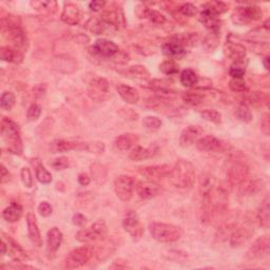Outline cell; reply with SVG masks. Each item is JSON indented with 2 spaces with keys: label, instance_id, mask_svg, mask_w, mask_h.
Here are the masks:
<instances>
[{
  "label": "cell",
  "instance_id": "cell-35",
  "mask_svg": "<svg viewBox=\"0 0 270 270\" xmlns=\"http://www.w3.org/2000/svg\"><path fill=\"white\" fill-rule=\"evenodd\" d=\"M143 14L140 15V18H147L151 23L155 25H164L166 23V17L160 12L153 9H149L146 7H142Z\"/></svg>",
  "mask_w": 270,
  "mask_h": 270
},
{
  "label": "cell",
  "instance_id": "cell-48",
  "mask_svg": "<svg viewBox=\"0 0 270 270\" xmlns=\"http://www.w3.org/2000/svg\"><path fill=\"white\" fill-rule=\"evenodd\" d=\"M84 150L93 154H103L106 150V146L103 142L84 143Z\"/></svg>",
  "mask_w": 270,
  "mask_h": 270
},
{
  "label": "cell",
  "instance_id": "cell-51",
  "mask_svg": "<svg viewBox=\"0 0 270 270\" xmlns=\"http://www.w3.org/2000/svg\"><path fill=\"white\" fill-rule=\"evenodd\" d=\"M177 12L185 17H192L198 13V9L192 4H185L178 8Z\"/></svg>",
  "mask_w": 270,
  "mask_h": 270
},
{
  "label": "cell",
  "instance_id": "cell-50",
  "mask_svg": "<svg viewBox=\"0 0 270 270\" xmlns=\"http://www.w3.org/2000/svg\"><path fill=\"white\" fill-rule=\"evenodd\" d=\"M229 88L234 93H245L247 91V84L243 78H232L229 81Z\"/></svg>",
  "mask_w": 270,
  "mask_h": 270
},
{
  "label": "cell",
  "instance_id": "cell-21",
  "mask_svg": "<svg viewBox=\"0 0 270 270\" xmlns=\"http://www.w3.org/2000/svg\"><path fill=\"white\" fill-rule=\"evenodd\" d=\"M3 239L8 243V253H10L11 257L15 260L16 262H23L29 258L27 252L24 250V248L21 247L17 242H15L13 239H11L10 236L3 234Z\"/></svg>",
  "mask_w": 270,
  "mask_h": 270
},
{
  "label": "cell",
  "instance_id": "cell-4",
  "mask_svg": "<svg viewBox=\"0 0 270 270\" xmlns=\"http://www.w3.org/2000/svg\"><path fill=\"white\" fill-rule=\"evenodd\" d=\"M149 230L154 240L167 244L177 242L183 235V230L179 227L172 224L151 223L149 225Z\"/></svg>",
  "mask_w": 270,
  "mask_h": 270
},
{
  "label": "cell",
  "instance_id": "cell-6",
  "mask_svg": "<svg viewBox=\"0 0 270 270\" xmlns=\"http://www.w3.org/2000/svg\"><path fill=\"white\" fill-rule=\"evenodd\" d=\"M108 235V226L104 220L96 221L89 228H83L76 233V239L80 243H90L93 241H103Z\"/></svg>",
  "mask_w": 270,
  "mask_h": 270
},
{
  "label": "cell",
  "instance_id": "cell-22",
  "mask_svg": "<svg viewBox=\"0 0 270 270\" xmlns=\"http://www.w3.org/2000/svg\"><path fill=\"white\" fill-rule=\"evenodd\" d=\"M81 18V13L78 6L74 4H66L62 11L61 14V20L63 23H66L68 25L74 26L77 25L79 23V20Z\"/></svg>",
  "mask_w": 270,
  "mask_h": 270
},
{
  "label": "cell",
  "instance_id": "cell-9",
  "mask_svg": "<svg viewBox=\"0 0 270 270\" xmlns=\"http://www.w3.org/2000/svg\"><path fill=\"white\" fill-rule=\"evenodd\" d=\"M88 95L95 102H105L110 97V84L103 77H95L88 84Z\"/></svg>",
  "mask_w": 270,
  "mask_h": 270
},
{
  "label": "cell",
  "instance_id": "cell-26",
  "mask_svg": "<svg viewBox=\"0 0 270 270\" xmlns=\"http://www.w3.org/2000/svg\"><path fill=\"white\" fill-rule=\"evenodd\" d=\"M138 143V136L132 133H125L116 137L114 142V148L121 152H126L135 147Z\"/></svg>",
  "mask_w": 270,
  "mask_h": 270
},
{
  "label": "cell",
  "instance_id": "cell-7",
  "mask_svg": "<svg viewBox=\"0 0 270 270\" xmlns=\"http://www.w3.org/2000/svg\"><path fill=\"white\" fill-rule=\"evenodd\" d=\"M262 10L257 6L237 7L233 11L232 21L235 25L245 26L256 21L262 17Z\"/></svg>",
  "mask_w": 270,
  "mask_h": 270
},
{
  "label": "cell",
  "instance_id": "cell-28",
  "mask_svg": "<svg viewBox=\"0 0 270 270\" xmlns=\"http://www.w3.org/2000/svg\"><path fill=\"white\" fill-rule=\"evenodd\" d=\"M53 67L61 73L69 74L77 70V62L69 56H58L54 58Z\"/></svg>",
  "mask_w": 270,
  "mask_h": 270
},
{
  "label": "cell",
  "instance_id": "cell-61",
  "mask_svg": "<svg viewBox=\"0 0 270 270\" xmlns=\"http://www.w3.org/2000/svg\"><path fill=\"white\" fill-rule=\"evenodd\" d=\"M90 182H91V178L87 173H80L78 175V183L81 186H88Z\"/></svg>",
  "mask_w": 270,
  "mask_h": 270
},
{
  "label": "cell",
  "instance_id": "cell-18",
  "mask_svg": "<svg viewBox=\"0 0 270 270\" xmlns=\"http://www.w3.org/2000/svg\"><path fill=\"white\" fill-rule=\"evenodd\" d=\"M204 130L199 126H188L183 130L179 137V144L183 148H187L197 143L201 138Z\"/></svg>",
  "mask_w": 270,
  "mask_h": 270
},
{
  "label": "cell",
  "instance_id": "cell-3",
  "mask_svg": "<svg viewBox=\"0 0 270 270\" xmlns=\"http://www.w3.org/2000/svg\"><path fill=\"white\" fill-rule=\"evenodd\" d=\"M227 178L230 185L240 186L244 185L249 177V167L241 155L233 154L227 160Z\"/></svg>",
  "mask_w": 270,
  "mask_h": 270
},
{
  "label": "cell",
  "instance_id": "cell-38",
  "mask_svg": "<svg viewBox=\"0 0 270 270\" xmlns=\"http://www.w3.org/2000/svg\"><path fill=\"white\" fill-rule=\"evenodd\" d=\"M183 101L189 106H200L205 101V95L199 92H186L183 95Z\"/></svg>",
  "mask_w": 270,
  "mask_h": 270
},
{
  "label": "cell",
  "instance_id": "cell-41",
  "mask_svg": "<svg viewBox=\"0 0 270 270\" xmlns=\"http://www.w3.org/2000/svg\"><path fill=\"white\" fill-rule=\"evenodd\" d=\"M235 115L237 117V120L245 123V124L250 123L252 120L251 111H250L249 108H248V106L245 104H241L239 107H237Z\"/></svg>",
  "mask_w": 270,
  "mask_h": 270
},
{
  "label": "cell",
  "instance_id": "cell-36",
  "mask_svg": "<svg viewBox=\"0 0 270 270\" xmlns=\"http://www.w3.org/2000/svg\"><path fill=\"white\" fill-rule=\"evenodd\" d=\"M199 82L198 74L191 69H186L181 73V83L186 88L196 87Z\"/></svg>",
  "mask_w": 270,
  "mask_h": 270
},
{
  "label": "cell",
  "instance_id": "cell-12",
  "mask_svg": "<svg viewBox=\"0 0 270 270\" xmlns=\"http://www.w3.org/2000/svg\"><path fill=\"white\" fill-rule=\"evenodd\" d=\"M135 182L129 175L118 176L114 182V191L116 197L123 202H129L133 197Z\"/></svg>",
  "mask_w": 270,
  "mask_h": 270
},
{
  "label": "cell",
  "instance_id": "cell-37",
  "mask_svg": "<svg viewBox=\"0 0 270 270\" xmlns=\"http://www.w3.org/2000/svg\"><path fill=\"white\" fill-rule=\"evenodd\" d=\"M91 174L97 184H104L108 177V171L105 166L95 163L91 166Z\"/></svg>",
  "mask_w": 270,
  "mask_h": 270
},
{
  "label": "cell",
  "instance_id": "cell-17",
  "mask_svg": "<svg viewBox=\"0 0 270 270\" xmlns=\"http://www.w3.org/2000/svg\"><path fill=\"white\" fill-rule=\"evenodd\" d=\"M215 186H217V178L214 175L208 172L201 173L199 177V191L203 201H207L211 197L215 190Z\"/></svg>",
  "mask_w": 270,
  "mask_h": 270
},
{
  "label": "cell",
  "instance_id": "cell-27",
  "mask_svg": "<svg viewBox=\"0 0 270 270\" xmlns=\"http://www.w3.org/2000/svg\"><path fill=\"white\" fill-rule=\"evenodd\" d=\"M62 233L57 227L49 230L47 235V251L49 254H55L62 243Z\"/></svg>",
  "mask_w": 270,
  "mask_h": 270
},
{
  "label": "cell",
  "instance_id": "cell-47",
  "mask_svg": "<svg viewBox=\"0 0 270 270\" xmlns=\"http://www.w3.org/2000/svg\"><path fill=\"white\" fill-rule=\"evenodd\" d=\"M202 117L205 121L213 123V124H221L222 123V114L213 109H208V110H204L202 112Z\"/></svg>",
  "mask_w": 270,
  "mask_h": 270
},
{
  "label": "cell",
  "instance_id": "cell-13",
  "mask_svg": "<svg viewBox=\"0 0 270 270\" xmlns=\"http://www.w3.org/2000/svg\"><path fill=\"white\" fill-rule=\"evenodd\" d=\"M90 52L99 57L112 58L117 55L120 49L113 41L102 38L95 41V44L90 48Z\"/></svg>",
  "mask_w": 270,
  "mask_h": 270
},
{
  "label": "cell",
  "instance_id": "cell-30",
  "mask_svg": "<svg viewBox=\"0 0 270 270\" xmlns=\"http://www.w3.org/2000/svg\"><path fill=\"white\" fill-rule=\"evenodd\" d=\"M24 214L23 206L16 202H12L10 204V206L7 207L3 212V218L5 221L9 223H16L18 222Z\"/></svg>",
  "mask_w": 270,
  "mask_h": 270
},
{
  "label": "cell",
  "instance_id": "cell-23",
  "mask_svg": "<svg viewBox=\"0 0 270 270\" xmlns=\"http://www.w3.org/2000/svg\"><path fill=\"white\" fill-rule=\"evenodd\" d=\"M27 225H28V231H29V237L31 242L33 243L37 247L42 246V239L41 234L37 225V220L34 213H28L27 214Z\"/></svg>",
  "mask_w": 270,
  "mask_h": 270
},
{
  "label": "cell",
  "instance_id": "cell-34",
  "mask_svg": "<svg viewBox=\"0 0 270 270\" xmlns=\"http://www.w3.org/2000/svg\"><path fill=\"white\" fill-rule=\"evenodd\" d=\"M257 221L263 228H269V198L266 197L257 210Z\"/></svg>",
  "mask_w": 270,
  "mask_h": 270
},
{
  "label": "cell",
  "instance_id": "cell-54",
  "mask_svg": "<svg viewBox=\"0 0 270 270\" xmlns=\"http://www.w3.org/2000/svg\"><path fill=\"white\" fill-rule=\"evenodd\" d=\"M20 175H21V181H23L24 185L27 188H31L32 186H33V177H32L31 170L29 168L24 167L23 169H21Z\"/></svg>",
  "mask_w": 270,
  "mask_h": 270
},
{
  "label": "cell",
  "instance_id": "cell-33",
  "mask_svg": "<svg viewBox=\"0 0 270 270\" xmlns=\"http://www.w3.org/2000/svg\"><path fill=\"white\" fill-rule=\"evenodd\" d=\"M0 58H2L4 61L19 63L23 61L24 55L17 49L10 48V47H3L2 49H0Z\"/></svg>",
  "mask_w": 270,
  "mask_h": 270
},
{
  "label": "cell",
  "instance_id": "cell-2",
  "mask_svg": "<svg viewBox=\"0 0 270 270\" xmlns=\"http://www.w3.org/2000/svg\"><path fill=\"white\" fill-rule=\"evenodd\" d=\"M2 135L11 153L16 155L23 154V140L20 137L19 127L15 122L8 117H4L2 121Z\"/></svg>",
  "mask_w": 270,
  "mask_h": 270
},
{
  "label": "cell",
  "instance_id": "cell-40",
  "mask_svg": "<svg viewBox=\"0 0 270 270\" xmlns=\"http://www.w3.org/2000/svg\"><path fill=\"white\" fill-rule=\"evenodd\" d=\"M170 105L169 101L164 99V97H151V99L147 102V107L150 109H153L154 111H160Z\"/></svg>",
  "mask_w": 270,
  "mask_h": 270
},
{
  "label": "cell",
  "instance_id": "cell-58",
  "mask_svg": "<svg viewBox=\"0 0 270 270\" xmlns=\"http://www.w3.org/2000/svg\"><path fill=\"white\" fill-rule=\"evenodd\" d=\"M72 222L74 225H76L78 227H83L85 225V223H87V218H85L84 215H82L80 213H76V214H74Z\"/></svg>",
  "mask_w": 270,
  "mask_h": 270
},
{
  "label": "cell",
  "instance_id": "cell-42",
  "mask_svg": "<svg viewBox=\"0 0 270 270\" xmlns=\"http://www.w3.org/2000/svg\"><path fill=\"white\" fill-rule=\"evenodd\" d=\"M31 7L39 11H47V12H55L57 9L56 2H48V0H40V2H31Z\"/></svg>",
  "mask_w": 270,
  "mask_h": 270
},
{
  "label": "cell",
  "instance_id": "cell-63",
  "mask_svg": "<svg viewBox=\"0 0 270 270\" xmlns=\"http://www.w3.org/2000/svg\"><path fill=\"white\" fill-rule=\"evenodd\" d=\"M268 60H269V58H268L267 56H266V57L264 58V60H263V61H264V64H265V68H266L267 70L269 69V64H268Z\"/></svg>",
  "mask_w": 270,
  "mask_h": 270
},
{
  "label": "cell",
  "instance_id": "cell-52",
  "mask_svg": "<svg viewBox=\"0 0 270 270\" xmlns=\"http://www.w3.org/2000/svg\"><path fill=\"white\" fill-rule=\"evenodd\" d=\"M129 73H130V75H132V76L137 78L146 79L149 77V72L143 66H133L129 69Z\"/></svg>",
  "mask_w": 270,
  "mask_h": 270
},
{
  "label": "cell",
  "instance_id": "cell-45",
  "mask_svg": "<svg viewBox=\"0 0 270 270\" xmlns=\"http://www.w3.org/2000/svg\"><path fill=\"white\" fill-rule=\"evenodd\" d=\"M143 125H144V127L147 129L148 131L155 132V131L159 130L161 125H163V123H161V121L159 120V118H157L155 116H147V117L144 118Z\"/></svg>",
  "mask_w": 270,
  "mask_h": 270
},
{
  "label": "cell",
  "instance_id": "cell-25",
  "mask_svg": "<svg viewBox=\"0 0 270 270\" xmlns=\"http://www.w3.org/2000/svg\"><path fill=\"white\" fill-rule=\"evenodd\" d=\"M84 150V144L82 143H73L66 139H55L50 145V150L52 153L58 152H68L71 150Z\"/></svg>",
  "mask_w": 270,
  "mask_h": 270
},
{
  "label": "cell",
  "instance_id": "cell-49",
  "mask_svg": "<svg viewBox=\"0 0 270 270\" xmlns=\"http://www.w3.org/2000/svg\"><path fill=\"white\" fill-rule=\"evenodd\" d=\"M246 69L243 62H233L229 69V74L232 78H243Z\"/></svg>",
  "mask_w": 270,
  "mask_h": 270
},
{
  "label": "cell",
  "instance_id": "cell-60",
  "mask_svg": "<svg viewBox=\"0 0 270 270\" xmlns=\"http://www.w3.org/2000/svg\"><path fill=\"white\" fill-rule=\"evenodd\" d=\"M46 93V87L42 84H37L36 87L33 88V95L36 97V99H40L45 95Z\"/></svg>",
  "mask_w": 270,
  "mask_h": 270
},
{
  "label": "cell",
  "instance_id": "cell-55",
  "mask_svg": "<svg viewBox=\"0 0 270 270\" xmlns=\"http://www.w3.org/2000/svg\"><path fill=\"white\" fill-rule=\"evenodd\" d=\"M52 167L53 169H55L56 171H60V170H64L69 167V159L66 156H60L56 159L53 160L52 163Z\"/></svg>",
  "mask_w": 270,
  "mask_h": 270
},
{
  "label": "cell",
  "instance_id": "cell-57",
  "mask_svg": "<svg viewBox=\"0 0 270 270\" xmlns=\"http://www.w3.org/2000/svg\"><path fill=\"white\" fill-rule=\"evenodd\" d=\"M261 131L263 134L268 136L270 134V122H269V113H264L261 120Z\"/></svg>",
  "mask_w": 270,
  "mask_h": 270
},
{
  "label": "cell",
  "instance_id": "cell-10",
  "mask_svg": "<svg viewBox=\"0 0 270 270\" xmlns=\"http://www.w3.org/2000/svg\"><path fill=\"white\" fill-rule=\"evenodd\" d=\"M123 227L124 229L130 234L133 241H139L145 232L142 222H140L137 213L133 210H129L126 213L123 221Z\"/></svg>",
  "mask_w": 270,
  "mask_h": 270
},
{
  "label": "cell",
  "instance_id": "cell-11",
  "mask_svg": "<svg viewBox=\"0 0 270 270\" xmlns=\"http://www.w3.org/2000/svg\"><path fill=\"white\" fill-rule=\"evenodd\" d=\"M270 253V239L269 235L257 237L247 251V258L251 262L261 261Z\"/></svg>",
  "mask_w": 270,
  "mask_h": 270
},
{
  "label": "cell",
  "instance_id": "cell-59",
  "mask_svg": "<svg viewBox=\"0 0 270 270\" xmlns=\"http://www.w3.org/2000/svg\"><path fill=\"white\" fill-rule=\"evenodd\" d=\"M106 2H101V0H95V2H91L89 4V8L91 9V11H93V12H100V11H102L105 6H106Z\"/></svg>",
  "mask_w": 270,
  "mask_h": 270
},
{
  "label": "cell",
  "instance_id": "cell-56",
  "mask_svg": "<svg viewBox=\"0 0 270 270\" xmlns=\"http://www.w3.org/2000/svg\"><path fill=\"white\" fill-rule=\"evenodd\" d=\"M38 212H39V214L41 215V217L48 218L52 214L53 209H52V206L48 202H41L38 205Z\"/></svg>",
  "mask_w": 270,
  "mask_h": 270
},
{
  "label": "cell",
  "instance_id": "cell-53",
  "mask_svg": "<svg viewBox=\"0 0 270 270\" xmlns=\"http://www.w3.org/2000/svg\"><path fill=\"white\" fill-rule=\"evenodd\" d=\"M41 114V107L37 104L31 105L28 109V120L30 122H36Z\"/></svg>",
  "mask_w": 270,
  "mask_h": 270
},
{
  "label": "cell",
  "instance_id": "cell-29",
  "mask_svg": "<svg viewBox=\"0 0 270 270\" xmlns=\"http://www.w3.org/2000/svg\"><path fill=\"white\" fill-rule=\"evenodd\" d=\"M118 94L129 105H135L139 101V92L130 85L120 83L116 88Z\"/></svg>",
  "mask_w": 270,
  "mask_h": 270
},
{
  "label": "cell",
  "instance_id": "cell-24",
  "mask_svg": "<svg viewBox=\"0 0 270 270\" xmlns=\"http://www.w3.org/2000/svg\"><path fill=\"white\" fill-rule=\"evenodd\" d=\"M226 55L231 58L234 62H243L246 57V49L239 42L227 41L225 46Z\"/></svg>",
  "mask_w": 270,
  "mask_h": 270
},
{
  "label": "cell",
  "instance_id": "cell-14",
  "mask_svg": "<svg viewBox=\"0 0 270 270\" xmlns=\"http://www.w3.org/2000/svg\"><path fill=\"white\" fill-rule=\"evenodd\" d=\"M196 145L197 148L201 151H205V152H215V153L224 152V151L229 148L228 144L224 143L223 140L212 135L201 137Z\"/></svg>",
  "mask_w": 270,
  "mask_h": 270
},
{
  "label": "cell",
  "instance_id": "cell-19",
  "mask_svg": "<svg viewBox=\"0 0 270 270\" xmlns=\"http://www.w3.org/2000/svg\"><path fill=\"white\" fill-rule=\"evenodd\" d=\"M163 51L165 55L170 58H183L187 54L186 47L183 45V42L175 36L169 40L164 45Z\"/></svg>",
  "mask_w": 270,
  "mask_h": 270
},
{
  "label": "cell",
  "instance_id": "cell-1",
  "mask_svg": "<svg viewBox=\"0 0 270 270\" xmlns=\"http://www.w3.org/2000/svg\"><path fill=\"white\" fill-rule=\"evenodd\" d=\"M168 178L175 188L190 189L196 183V170L188 160L179 159L171 168Z\"/></svg>",
  "mask_w": 270,
  "mask_h": 270
},
{
  "label": "cell",
  "instance_id": "cell-16",
  "mask_svg": "<svg viewBox=\"0 0 270 270\" xmlns=\"http://www.w3.org/2000/svg\"><path fill=\"white\" fill-rule=\"evenodd\" d=\"M171 167L168 165H153L139 168V174L144 176L147 181L158 182L165 177H168Z\"/></svg>",
  "mask_w": 270,
  "mask_h": 270
},
{
  "label": "cell",
  "instance_id": "cell-44",
  "mask_svg": "<svg viewBox=\"0 0 270 270\" xmlns=\"http://www.w3.org/2000/svg\"><path fill=\"white\" fill-rule=\"evenodd\" d=\"M159 70L161 71V73H164L165 75H169V76L170 75L177 74L179 71L177 63L173 59H168L161 62L159 66Z\"/></svg>",
  "mask_w": 270,
  "mask_h": 270
},
{
  "label": "cell",
  "instance_id": "cell-5",
  "mask_svg": "<svg viewBox=\"0 0 270 270\" xmlns=\"http://www.w3.org/2000/svg\"><path fill=\"white\" fill-rule=\"evenodd\" d=\"M3 29L7 39L12 44L14 49L21 50L26 49L28 46V40L25 32L11 17L3 19Z\"/></svg>",
  "mask_w": 270,
  "mask_h": 270
},
{
  "label": "cell",
  "instance_id": "cell-32",
  "mask_svg": "<svg viewBox=\"0 0 270 270\" xmlns=\"http://www.w3.org/2000/svg\"><path fill=\"white\" fill-rule=\"evenodd\" d=\"M156 149L153 147H149V148H144L142 146H135L130 152V159L134 161H140L147 158L153 157L156 154Z\"/></svg>",
  "mask_w": 270,
  "mask_h": 270
},
{
  "label": "cell",
  "instance_id": "cell-62",
  "mask_svg": "<svg viewBox=\"0 0 270 270\" xmlns=\"http://www.w3.org/2000/svg\"><path fill=\"white\" fill-rule=\"evenodd\" d=\"M10 179V173H9V171L7 170V168L3 165L2 166V183H6L7 181Z\"/></svg>",
  "mask_w": 270,
  "mask_h": 270
},
{
  "label": "cell",
  "instance_id": "cell-43",
  "mask_svg": "<svg viewBox=\"0 0 270 270\" xmlns=\"http://www.w3.org/2000/svg\"><path fill=\"white\" fill-rule=\"evenodd\" d=\"M15 102H16V99H15L14 93L6 91L3 93L2 99H0V106H2L4 110L10 111L13 109V107L15 106Z\"/></svg>",
  "mask_w": 270,
  "mask_h": 270
},
{
  "label": "cell",
  "instance_id": "cell-39",
  "mask_svg": "<svg viewBox=\"0 0 270 270\" xmlns=\"http://www.w3.org/2000/svg\"><path fill=\"white\" fill-rule=\"evenodd\" d=\"M35 173L37 179L41 184H50L52 182L51 173L45 168V166L40 163L39 159H37V164L35 166Z\"/></svg>",
  "mask_w": 270,
  "mask_h": 270
},
{
  "label": "cell",
  "instance_id": "cell-15",
  "mask_svg": "<svg viewBox=\"0 0 270 270\" xmlns=\"http://www.w3.org/2000/svg\"><path fill=\"white\" fill-rule=\"evenodd\" d=\"M135 191L142 200H151L163 192V188L156 182L139 181L135 184Z\"/></svg>",
  "mask_w": 270,
  "mask_h": 270
},
{
  "label": "cell",
  "instance_id": "cell-8",
  "mask_svg": "<svg viewBox=\"0 0 270 270\" xmlns=\"http://www.w3.org/2000/svg\"><path fill=\"white\" fill-rule=\"evenodd\" d=\"M93 256V250L89 246L78 247L72 250L66 257V267L68 269L80 268L87 264Z\"/></svg>",
  "mask_w": 270,
  "mask_h": 270
},
{
  "label": "cell",
  "instance_id": "cell-20",
  "mask_svg": "<svg viewBox=\"0 0 270 270\" xmlns=\"http://www.w3.org/2000/svg\"><path fill=\"white\" fill-rule=\"evenodd\" d=\"M200 21L211 33H221V20L218 15L213 14L210 11L204 9L200 15Z\"/></svg>",
  "mask_w": 270,
  "mask_h": 270
},
{
  "label": "cell",
  "instance_id": "cell-46",
  "mask_svg": "<svg viewBox=\"0 0 270 270\" xmlns=\"http://www.w3.org/2000/svg\"><path fill=\"white\" fill-rule=\"evenodd\" d=\"M204 9L210 11V12H212L213 14L218 15V16H220L223 13H225L226 11L228 10L227 6L222 2H209V3H207L206 5L204 6Z\"/></svg>",
  "mask_w": 270,
  "mask_h": 270
},
{
  "label": "cell",
  "instance_id": "cell-31",
  "mask_svg": "<svg viewBox=\"0 0 270 270\" xmlns=\"http://www.w3.org/2000/svg\"><path fill=\"white\" fill-rule=\"evenodd\" d=\"M252 232L248 229L245 228V227H241V228L236 229L230 236V246L233 248H237L243 246L245 243L248 242V240L251 237Z\"/></svg>",
  "mask_w": 270,
  "mask_h": 270
}]
</instances>
